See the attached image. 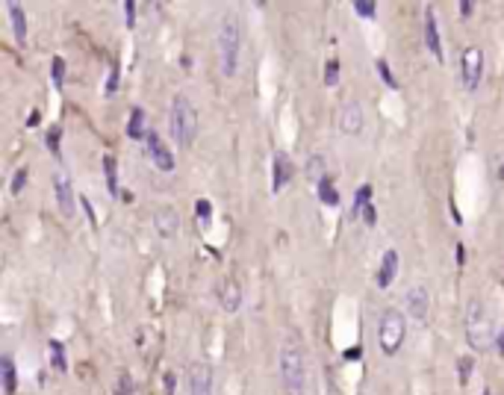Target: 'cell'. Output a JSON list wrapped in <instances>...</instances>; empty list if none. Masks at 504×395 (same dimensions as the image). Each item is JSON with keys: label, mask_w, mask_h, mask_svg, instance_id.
<instances>
[{"label": "cell", "mask_w": 504, "mask_h": 395, "mask_svg": "<svg viewBox=\"0 0 504 395\" xmlns=\"http://www.w3.org/2000/svg\"><path fill=\"white\" fill-rule=\"evenodd\" d=\"M304 172H307V177L315 180V183L325 180V177H327V174H325V157H319V153H315V157H310V162H307Z\"/></svg>", "instance_id": "obj_26"}, {"label": "cell", "mask_w": 504, "mask_h": 395, "mask_svg": "<svg viewBox=\"0 0 504 395\" xmlns=\"http://www.w3.org/2000/svg\"><path fill=\"white\" fill-rule=\"evenodd\" d=\"M315 192H319V201L325 204V207H339V192H336V186H334V177H325V180H319L315 183Z\"/></svg>", "instance_id": "obj_19"}, {"label": "cell", "mask_w": 504, "mask_h": 395, "mask_svg": "<svg viewBox=\"0 0 504 395\" xmlns=\"http://www.w3.org/2000/svg\"><path fill=\"white\" fill-rule=\"evenodd\" d=\"M186 380H189V395H212V366L210 363H192L189 372H186Z\"/></svg>", "instance_id": "obj_10"}, {"label": "cell", "mask_w": 504, "mask_h": 395, "mask_svg": "<svg viewBox=\"0 0 504 395\" xmlns=\"http://www.w3.org/2000/svg\"><path fill=\"white\" fill-rule=\"evenodd\" d=\"M498 180H504V162H501V168H498Z\"/></svg>", "instance_id": "obj_44"}, {"label": "cell", "mask_w": 504, "mask_h": 395, "mask_svg": "<svg viewBox=\"0 0 504 395\" xmlns=\"http://www.w3.org/2000/svg\"><path fill=\"white\" fill-rule=\"evenodd\" d=\"M195 209H198V219L204 221V224L212 219V204H210V201H204V198H200V201H198V207H195Z\"/></svg>", "instance_id": "obj_34"}, {"label": "cell", "mask_w": 504, "mask_h": 395, "mask_svg": "<svg viewBox=\"0 0 504 395\" xmlns=\"http://www.w3.org/2000/svg\"><path fill=\"white\" fill-rule=\"evenodd\" d=\"M53 195H56V207H60V213L65 219H74L80 198L74 195V186H71V180L65 174H53Z\"/></svg>", "instance_id": "obj_7"}, {"label": "cell", "mask_w": 504, "mask_h": 395, "mask_svg": "<svg viewBox=\"0 0 504 395\" xmlns=\"http://www.w3.org/2000/svg\"><path fill=\"white\" fill-rule=\"evenodd\" d=\"M50 348V363H53V369L56 372H68V360H65V345L60 340H50L48 342Z\"/></svg>", "instance_id": "obj_22"}, {"label": "cell", "mask_w": 504, "mask_h": 395, "mask_svg": "<svg viewBox=\"0 0 504 395\" xmlns=\"http://www.w3.org/2000/svg\"><path fill=\"white\" fill-rule=\"evenodd\" d=\"M154 228H156V233H160L163 239H175L177 230H180L177 209H175V207H160V209L154 213Z\"/></svg>", "instance_id": "obj_13"}, {"label": "cell", "mask_w": 504, "mask_h": 395, "mask_svg": "<svg viewBox=\"0 0 504 395\" xmlns=\"http://www.w3.org/2000/svg\"><path fill=\"white\" fill-rule=\"evenodd\" d=\"M374 71H378V77L386 83V89H393V92L398 89V80L393 77V71H390V62H386V60H378V62H374Z\"/></svg>", "instance_id": "obj_29"}, {"label": "cell", "mask_w": 504, "mask_h": 395, "mask_svg": "<svg viewBox=\"0 0 504 395\" xmlns=\"http://www.w3.org/2000/svg\"><path fill=\"white\" fill-rule=\"evenodd\" d=\"M363 221L369 224V228H372V224H378V209H374V204H369V207L363 209Z\"/></svg>", "instance_id": "obj_36"}, {"label": "cell", "mask_w": 504, "mask_h": 395, "mask_svg": "<svg viewBox=\"0 0 504 395\" xmlns=\"http://www.w3.org/2000/svg\"><path fill=\"white\" fill-rule=\"evenodd\" d=\"M0 375H4V395H15L18 392V375H15V360L9 354L0 357Z\"/></svg>", "instance_id": "obj_18"}, {"label": "cell", "mask_w": 504, "mask_h": 395, "mask_svg": "<svg viewBox=\"0 0 504 395\" xmlns=\"http://www.w3.org/2000/svg\"><path fill=\"white\" fill-rule=\"evenodd\" d=\"M118 77H121V68H118V62H115L112 71H109V77H107V95H112L115 89H118Z\"/></svg>", "instance_id": "obj_33"}, {"label": "cell", "mask_w": 504, "mask_h": 395, "mask_svg": "<svg viewBox=\"0 0 504 395\" xmlns=\"http://www.w3.org/2000/svg\"><path fill=\"white\" fill-rule=\"evenodd\" d=\"M39 124V112H30V118H27V127H36Z\"/></svg>", "instance_id": "obj_43"}, {"label": "cell", "mask_w": 504, "mask_h": 395, "mask_svg": "<svg viewBox=\"0 0 504 395\" xmlns=\"http://www.w3.org/2000/svg\"><path fill=\"white\" fill-rule=\"evenodd\" d=\"M496 348H498V354L504 357V328L498 331V336H496Z\"/></svg>", "instance_id": "obj_41"}, {"label": "cell", "mask_w": 504, "mask_h": 395, "mask_svg": "<svg viewBox=\"0 0 504 395\" xmlns=\"http://www.w3.org/2000/svg\"><path fill=\"white\" fill-rule=\"evenodd\" d=\"M360 354H363L360 348H348V351H345V357H348V360H360Z\"/></svg>", "instance_id": "obj_42"}, {"label": "cell", "mask_w": 504, "mask_h": 395, "mask_svg": "<svg viewBox=\"0 0 504 395\" xmlns=\"http://www.w3.org/2000/svg\"><path fill=\"white\" fill-rule=\"evenodd\" d=\"M145 112H142V106H136L130 112V121H127V136L133 139V142H139V139H145Z\"/></svg>", "instance_id": "obj_20"}, {"label": "cell", "mask_w": 504, "mask_h": 395, "mask_svg": "<svg viewBox=\"0 0 504 395\" xmlns=\"http://www.w3.org/2000/svg\"><path fill=\"white\" fill-rule=\"evenodd\" d=\"M60 142H62V130H60L56 124H53V127H48V133H45V145H48V151L53 153L56 160H62V157H60Z\"/></svg>", "instance_id": "obj_24"}, {"label": "cell", "mask_w": 504, "mask_h": 395, "mask_svg": "<svg viewBox=\"0 0 504 395\" xmlns=\"http://www.w3.org/2000/svg\"><path fill=\"white\" fill-rule=\"evenodd\" d=\"M425 45L434 53V60L442 62V39H440V27H437V12L430 6L425 9Z\"/></svg>", "instance_id": "obj_14"}, {"label": "cell", "mask_w": 504, "mask_h": 395, "mask_svg": "<svg viewBox=\"0 0 504 395\" xmlns=\"http://www.w3.org/2000/svg\"><path fill=\"white\" fill-rule=\"evenodd\" d=\"M6 12H9V24H12V33H15V41L24 48L27 45V15L18 4H6Z\"/></svg>", "instance_id": "obj_17"}, {"label": "cell", "mask_w": 504, "mask_h": 395, "mask_svg": "<svg viewBox=\"0 0 504 395\" xmlns=\"http://www.w3.org/2000/svg\"><path fill=\"white\" fill-rule=\"evenodd\" d=\"M133 392H136V387H133L130 372L121 369V372H118V380H115V395H133Z\"/></svg>", "instance_id": "obj_30"}, {"label": "cell", "mask_w": 504, "mask_h": 395, "mask_svg": "<svg viewBox=\"0 0 504 395\" xmlns=\"http://www.w3.org/2000/svg\"><path fill=\"white\" fill-rule=\"evenodd\" d=\"M398 251L395 248H390L383 254V260H381V265H378V275H374V284H378L381 289H386L395 280V275H398Z\"/></svg>", "instance_id": "obj_15"}, {"label": "cell", "mask_w": 504, "mask_h": 395, "mask_svg": "<svg viewBox=\"0 0 504 395\" xmlns=\"http://www.w3.org/2000/svg\"><path fill=\"white\" fill-rule=\"evenodd\" d=\"M80 207L86 209V216H89V221H92V224H97V216H95V209H92V204H89V198H80Z\"/></svg>", "instance_id": "obj_39"}, {"label": "cell", "mask_w": 504, "mask_h": 395, "mask_svg": "<svg viewBox=\"0 0 504 395\" xmlns=\"http://www.w3.org/2000/svg\"><path fill=\"white\" fill-rule=\"evenodd\" d=\"M481 395H489V389H484V392H481Z\"/></svg>", "instance_id": "obj_45"}, {"label": "cell", "mask_w": 504, "mask_h": 395, "mask_svg": "<svg viewBox=\"0 0 504 395\" xmlns=\"http://www.w3.org/2000/svg\"><path fill=\"white\" fill-rule=\"evenodd\" d=\"M457 9H460V15H463V18H472V12H475V0H460V6H457Z\"/></svg>", "instance_id": "obj_38"}, {"label": "cell", "mask_w": 504, "mask_h": 395, "mask_svg": "<svg viewBox=\"0 0 504 395\" xmlns=\"http://www.w3.org/2000/svg\"><path fill=\"white\" fill-rule=\"evenodd\" d=\"M239 53H242V33L236 18L224 15L215 33V56H219V71L224 77H233L239 68Z\"/></svg>", "instance_id": "obj_3"}, {"label": "cell", "mask_w": 504, "mask_h": 395, "mask_svg": "<svg viewBox=\"0 0 504 395\" xmlns=\"http://www.w3.org/2000/svg\"><path fill=\"white\" fill-rule=\"evenodd\" d=\"M496 328L489 321V313L481 298H472L469 307H466V342L475 354H486L489 348L496 342Z\"/></svg>", "instance_id": "obj_2"}, {"label": "cell", "mask_w": 504, "mask_h": 395, "mask_svg": "<svg viewBox=\"0 0 504 395\" xmlns=\"http://www.w3.org/2000/svg\"><path fill=\"white\" fill-rule=\"evenodd\" d=\"M363 124H366V116H363V106H360L357 101H348L339 109V130L345 136H357L360 130H363Z\"/></svg>", "instance_id": "obj_12"}, {"label": "cell", "mask_w": 504, "mask_h": 395, "mask_svg": "<svg viewBox=\"0 0 504 395\" xmlns=\"http://www.w3.org/2000/svg\"><path fill=\"white\" fill-rule=\"evenodd\" d=\"M457 263H460V265L466 263V245H463V242H457Z\"/></svg>", "instance_id": "obj_40"}, {"label": "cell", "mask_w": 504, "mask_h": 395, "mask_svg": "<svg viewBox=\"0 0 504 395\" xmlns=\"http://www.w3.org/2000/svg\"><path fill=\"white\" fill-rule=\"evenodd\" d=\"M372 204V186H360L357 195H354V204H351V213L348 219L357 221V219H363V209Z\"/></svg>", "instance_id": "obj_21"}, {"label": "cell", "mask_w": 504, "mask_h": 395, "mask_svg": "<svg viewBox=\"0 0 504 395\" xmlns=\"http://www.w3.org/2000/svg\"><path fill=\"white\" fill-rule=\"evenodd\" d=\"M168 133L175 139V145L189 151L198 139V109L186 95H175L168 112Z\"/></svg>", "instance_id": "obj_1"}, {"label": "cell", "mask_w": 504, "mask_h": 395, "mask_svg": "<svg viewBox=\"0 0 504 395\" xmlns=\"http://www.w3.org/2000/svg\"><path fill=\"white\" fill-rule=\"evenodd\" d=\"M175 384H177L175 375L165 372V375H163V389H165V395H175Z\"/></svg>", "instance_id": "obj_37"}, {"label": "cell", "mask_w": 504, "mask_h": 395, "mask_svg": "<svg viewBox=\"0 0 504 395\" xmlns=\"http://www.w3.org/2000/svg\"><path fill=\"white\" fill-rule=\"evenodd\" d=\"M280 380L290 395L304 392V351L292 340L280 345Z\"/></svg>", "instance_id": "obj_5"}, {"label": "cell", "mask_w": 504, "mask_h": 395, "mask_svg": "<svg viewBox=\"0 0 504 395\" xmlns=\"http://www.w3.org/2000/svg\"><path fill=\"white\" fill-rule=\"evenodd\" d=\"M124 24L136 27V4H133V0H124Z\"/></svg>", "instance_id": "obj_35"}, {"label": "cell", "mask_w": 504, "mask_h": 395, "mask_svg": "<svg viewBox=\"0 0 504 395\" xmlns=\"http://www.w3.org/2000/svg\"><path fill=\"white\" fill-rule=\"evenodd\" d=\"M50 80H53V89H62V83H65V60L62 56H53L50 60Z\"/></svg>", "instance_id": "obj_27"}, {"label": "cell", "mask_w": 504, "mask_h": 395, "mask_svg": "<svg viewBox=\"0 0 504 395\" xmlns=\"http://www.w3.org/2000/svg\"><path fill=\"white\" fill-rule=\"evenodd\" d=\"M27 177H30V172H27V165H24V168H18V172H15V177H12V186H9V192H12V195H18V192L27 186Z\"/></svg>", "instance_id": "obj_32"}, {"label": "cell", "mask_w": 504, "mask_h": 395, "mask_svg": "<svg viewBox=\"0 0 504 395\" xmlns=\"http://www.w3.org/2000/svg\"><path fill=\"white\" fill-rule=\"evenodd\" d=\"M404 307H407V316L416 324H425L428 313H430V295H428V289L425 286H410L407 298H404Z\"/></svg>", "instance_id": "obj_9"}, {"label": "cell", "mask_w": 504, "mask_h": 395, "mask_svg": "<svg viewBox=\"0 0 504 395\" xmlns=\"http://www.w3.org/2000/svg\"><path fill=\"white\" fill-rule=\"evenodd\" d=\"M145 151H148L151 162L160 168V172H171V168H175V157H171V151L165 148V142L160 139V133H156V130L145 133Z\"/></svg>", "instance_id": "obj_8"}, {"label": "cell", "mask_w": 504, "mask_h": 395, "mask_svg": "<svg viewBox=\"0 0 504 395\" xmlns=\"http://www.w3.org/2000/svg\"><path fill=\"white\" fill-rule=\"evenodd\" d=\"M407 340V316L395 307H386L378 321V345L386 357H395Z\"/></svg>", "instance_id": "obj_4"}, {"label": "cell", "mask_w": 504, "mask_h": 395, "mask_svg": "<svg viewBox=\"0 0 504 395\" xmlns=\"http://www.w3.org/2000/svg\"><path fill=\"white\" fill-rule=\"evenodd\" d=\"M104 174H107V189L115 198V195H118V177H115V160L109 157V153L104 157Z\"/></svg>", "instance_id": "obj_25"}, {"label": "cell", "mask_w": 504, "mask_h": 395, "mask_svg": "<svg viewBox=\"0 0 504 395\" xmlns=\"http://www.w3.org/2000/svg\"><path fill=\"white\" fill-rule=\"evenodd\" d=\"M339 71H342L339 60H336V56H330V60L325 62V86H330V89L339 86Z\"/></svg>", "instance_id": "obj_23"}, {"label": "cell", "mask_w": 504, "mask_h": 395, "mask_svg": "<svg viewBox=\"0 0 504 395\" xmlns=\"http://www.w3.org/2000/svg\"><path fill=\"white\" fill-rule=\"evenodd\" d=\"M354 12L360 18H366V21H372L374 15H378V6L372 4V0H354Z\"/></svg>", "instance_id": "obj_31"}, {"label": "cell", "mask_w": 504, "mask_h": 395, "mask_svg": "<svg viewBox=\"0 0 504 395\" xmlns=\"http://www.w3.org/2000/svg\"><path fill=\"white\" fill-rule=\"evenodd\" d=\"M215 295H219V304L224 313H236L242 307V284L236 277H224L219 286H215Z\"/></svg>", "instance_id": "obj_11"}, {"label": "cell", "mask_w": 504, "mask_h": 395, "mask_svg": "<svg viewBox=\"0 0 504 395\" xmlns=\"http://www.w3.org/2000/svg\"><path fill=\"white\" fill-rule=\"evenodd\" d=\"M475 372V357L472 354H463L457 360V380L460 384H469V375Z\"/></svg>", "instance_id": "obj_28"}, {"label": "cell", "mask_w": 504, "mask_h": 395, "mask_svg": "<svg viewBox=\"0 0 504 395\" xmlns=\"http://www.w3.org/2000/svg\"><path fill=\"white\" fill-rule=\"evenodd\" d=\"M460 77H463V86L469 92H475L481 86L484 77V53L481 48H466L463 56H460Z\"/></svg>", "instance_id": "obj_6"}, {"label": "cell", "mask_w": 504, "mask_h": 395, "mask_svg": "<svg viewBox=\"0 0 504 395\" xmlns=\"http://www.w3.org/2000/svg\"><path fill=\"white\" fill-rule=\"evenodd\" d=\"M290 180H292V160H290V153L278 151L275 153V172H271V189L280 192Z\"/></svg>", "instance_id": "obj_16"}]
</instances>
